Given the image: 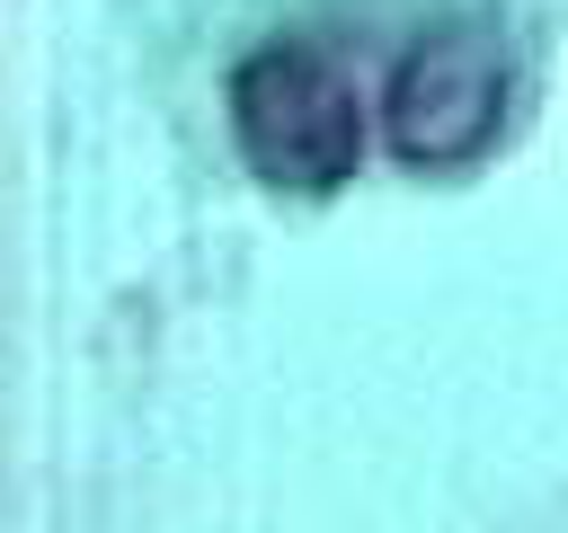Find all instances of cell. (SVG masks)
<instances>
[{
  "mask_svg": "<svg viewBox=\"0 0 568 533\" xmlns=\"http://www.w3.org/2000/svg\"><path fill=\"white\" fill-rule=\"evenodd\" d=\"M213 151L284 204L390 178H470L541 107L550 0H213L186 44Z\"/></svg>",
  "mask_w": 568,
  "mask_h": 533,
  "instance_id": "cell-1",
  "label": "cell"
}]
</instances>
